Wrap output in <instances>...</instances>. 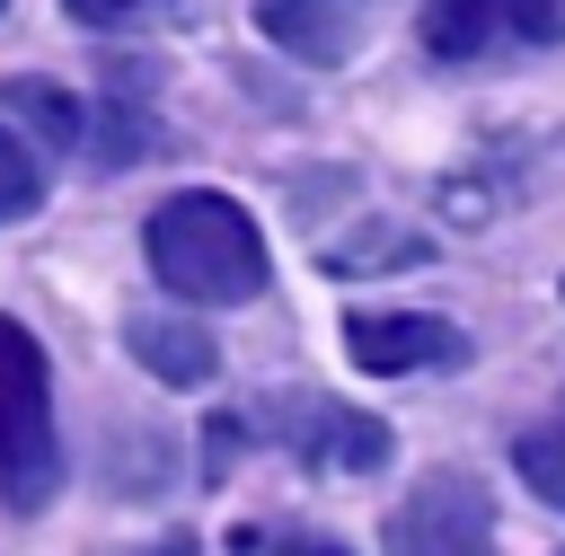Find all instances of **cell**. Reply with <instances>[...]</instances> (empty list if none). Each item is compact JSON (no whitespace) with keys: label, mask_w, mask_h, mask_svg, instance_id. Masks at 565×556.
<instances>
[{"label":"cell","mask_w":565,"mask_h":556,"mask_svg":"<svg viewBox=\"0 0 565 556\" xmlns=\"http://www.w3.org/2000/svg\"><path fill=\"white\" fill-rule=\"evenodd\" d=\"M141 247H150V274L177 300H194V309H238V300L265 291V229L230 194H203V185L194 194H168L150 212Z\"/></svg>","instance_id":"6da1fadb"},{"label":"cell","mask_w":565,"mask_h":556,"mask_svg":"<svg viewBox=\"0 0 565 556\" xmlns=\"http://www.w3.org/2000/svg\"><path fill=\"white\" fill-rule=\"evenodd\" d=\"M62 485V432H53V362L44 344L0 318V503L44 512Z\"/></svg>","instance_id":"7a4b0ae2"},{"label":"cell","mask_w":565,"mask_h":556,"mask_svg":"<svg viewBox=\"0 0 565 556\" xmlns=\"http://www.w3.org/2000/svg\"><path fill=\"white\" fill-rule=\"evenodd\" d=\"M388 556H494V512L477 477H424L388 512Z\"/></svg>","instance_id":"3957f363"},{"label":"cell","mask_w":565,"mask_h":556,"mask_svg":"<svg viewBox=\"0 0 565 556\" xmlns=\"http://www.w3.org/2000/svg\"><path fill=\"white\" fill-rule=\"evenodd\" d=\"M344 353H353V371H371V379H406V371L468 362V335H459L450 318H424V309H353V318H344Z\"/></svg>","instance_id":"277c9868"},{"label":"cell","mask_w":565,"mask_h":556,"mask_svg":"<svg viewBox=\"0 0 565 556\" xmlns=\"http://www.w3.org/2000/svg\"><path fill=\"white\" fill-rule=\"evenodd\" d=\"M424 53L441 62H477L494 44H521V35H556V0H424Z\"/></svg>","instance_id":"5b68a950"},{"label":"cell","mask_w":565,"mask_h":556,"mask_svg":"<svg viewBox=\"0 0 565 556\" xmlns=\"http://www.w3.org/2000/svg\"><path fill=\"white\" fill-rule=\"evenodd\" d=\"M256 26L291 62H344L371 26V0H256Z\"/></svg>","instance_id":"8992f818"},{"label":"cell","mask_w":565,"mask_h":556,"mask_svg":"<svg viewBox=\"0 0 565 556\" xmlns=\"http://www.w3.org/2000/svg\"><path fill=\"white\" fill-rule=\"evenodd\" d=\"M124 344H132V362H141L150 379H168V388H203V379L221 371L212 335H203L194 318H168V309H141V318L124 327Z\"/></svg>","instance_id":"52a82bcc"},{"label":"cell","mask_w":565,"mask_h":556,"mask_svg":"<svg viewBox=\"0 0 565 556\" xmlns=\"http://www.w3.org/2000/svg\"><path fill=\"white\" fill-rule=\"evenodd\" d=\"M291 424H300L291 441H300L309 468H380L388 459V432L371 415H353V406H327L318 397V406H291Z\"/></svg>","instance_id":"ba28073f"},{"label":"cell","mask_w":565,"mask_h":556,"mask_svg":"<svg viewBox=\"0 0 565 556\" xmlns=\"http://www.w3.org/2000/svg\"><path fill=\"white\" fill-rule=\"evenodd\" d=\"M512 468H521V485H530L539 503H556V512H565V397H556V406L512 441Z\"/></svg>","instance_id":"9c48e42d"},{"label":"cell","mask_w":565,"mask_h":556,"mask_svg":"<svg viewBox=\"0 0 565 556\" xmlns=\"http://www.w3.org/2000/svg\"><path fill=\"white\" fill-rule=\"evenodd\" d=\"M0 115H9V124H26L35 141H53V150H71V141H79V106H71L53 79H9V88H0Z\"/></svg>","instance_id":"30bf717a"},{"label":"cell","mask_w":565,"mask_h":556,"mask_svg":"<svg viewBox=\"0 0 565 556\" xmlns=\"http://www.w3.org/2000/svg\"><path fill=\"white\" fill-rule=\"evenodd\" d=\"M44 203V168H35V150L0 124V221H26Z\"/></svg>","instance_id":"8fae6325"},{"label":"cell","mask_w":565,"mask_h":556,"mask_svg":"<svg viewBox=\"0 0 565 556\" xmlns=\"http://www.w3.org/2000/svg\"><path fill=\"white\" fill-rule=\"evenodd\" d=\"M79 26H141V18H159L168 0H62Z\"/></svg>","instance_id":"7c38bea8"},{"label":"cell","mask_w":565,"mask_h":556,"mask_svg":"<svg viewBox=\"0 0 565 556\" xmlns=\"http://www.w3.org/2000/svg\"><path fill=\"white\" fill-rule=\"evenodd\" d=\"M256 556H353V547H335V538H309V530H282V538H265Z\"/></svg>","instance_id":"4fadbf2b"}]
</instances>
